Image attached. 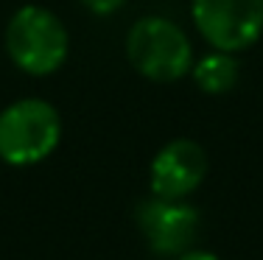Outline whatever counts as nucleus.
<instances>
[{"label": "nucleus", "mask_w": 263, "mask_h": 260, "mask_svg": "<svg viewBox=\"0 0 263 260\" xmlns=\"http://www.w3.org/2000/svg\"><path fill=\"white\" fill-rule=\"evenodd\" d=\"M191 76L196 87L208 95H224L238 84V76H241V65L233 53L227 51H213L208 56H202L199 62H193Z\"/></svg>", "instance_id": "7"}, {"label": "nucleus", "mask_w": 263, "mask_h": 260, "mask_svg": "<svg viewBox=\"0 0 263 260\" xmlns=\"http://www.w3.org/2000/svg\"><path fill=\"white\" fill-rule=\"evenodd\" d=\"M67 28L45 6H23L6 26V53L28 76H51L67 59Z\"/></svg>", "instance_id": "1"}, {"label": "nucleus", "mask_w": 263, "mask_h": 260, "mask_svg": "<svg viewBox=\"0 0 263 260\" xmlns=\"http://www.w3.org/2000/svg\"><path fill=\"white\" fill-rule=\"evenodd\" d=\"M135 221L146 246L157 257H179L193 249L199 235V210L185 199H152L140 202Z\"/></svg>", "instance_id": "5"}, {"label": "nucleus", "mask_w": 263, "mask_h": 260, "mask_svg": "<svg viewBox=\"0 0 263 260\" xmlns=\"http://www.w3.org/2000/svg\"><path fill=\"white\" fill-rule=\"evenodd\" d=\"M193 23L213 51H247L263 34V0H193Z\"/></svg>", "instance_id": "4"}, {"label": "nucleus", "mask_w": 263, "mask_h": 260, "mask_svg": "<svg viewBox=\"0 0 263 260\" xmlns=\"http://www.w3.org/2000/svg\"><path fill=\"white\" fill-rule=\"evenodd\" d=\"M174 260H221L218 255H213V252H208V249H187L185 255H179V257H174Z\"/></svg>", "instance_id": "9"}, {"label": "nucleus", "mask_w": 263, "mask_h": 260, "mask_svg": "<svg viewBox=\"0 0 263 260\" xmlns=\"http://www.w3.org/2000/svg\"><path fill=\"white\" fill-rule=\"evenodd\" d=\"M62 117L42 98H20L0 112V159L17 168L36 165L56 151Z\"/></svg>", "instance_id": "2"}, {"label": "nucleus", "mask_w": 263, "mask_h": 260, "mask_svg": "<svg viewBox=\"0 0 263 260\" xmlns=\"http://www.w3.org/2000/svg\"><path fill=\"white\" fill-rule=\"evenodd\" d=\"M84 6H90L96 14H112L115 9H121L123 0H81Z\"/></svg>", "instance_id": "8"}, {"label": "nucleus", "mask_w": 263, "mask_h": 260, "mask_svg": "<svg viewBox=\"0 0 263 260\" xmlns=\"http://www.w3.org/2000/svg\"><path fill=\"white\" fill-rule=\"evenodd\" d=\"M126 56L148 82H179L193 67V45L177 23L165 17H140L126 36Z\"/></svg>", "instance_id": "3"}, {"label": "nucleus", "mask_w": 263, "mask_h": 260, "mask_svg": "<svg viewBox=\"0 0 263 260\" xmlns=\"http://www.w3.org/2000/svg\"><path fill=\"white\" fill-rule=\"evenodd\" d=\"M208 176V151L191 137H177L154 154L148 168L152 196L187 199Z\"/></svg>", "instance_id": "6"}]
</instances>
